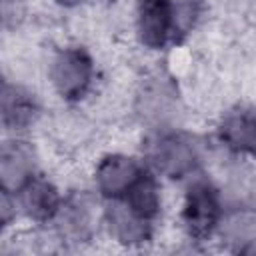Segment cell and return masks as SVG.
Listing matches in <instances>:
<instances>
[{
  "mask_svg": "<svg viewBox=\"0 0 256 256\" xmlns=\"http://www.w3.org/2000/svg\"><path fill=\"white\" fill-rule=\"evenodd\" d=\"M220 220L222 206L218 190L212 186V182L204 178L192 180L186 190L182 208V222L188 236L202 242L214 234V230L220 226Z\"/></svg>",
  "mask_w": 256,
  "mask_h": 256,
  "instance_id": "6da1fadb",
  "label": "cell"
},
{
  "mask_svg": "<svg viewBox=\"0 0 256 256\" xmlns=\"http://www.w3.org/2000/svg\"><path fill=\"white\" fill-rule=\"evenodd\" d=\"M94 78V64L84 48H64L50 64V80L56 92L68 100H80Z\"/></svg>",
  "mask_w": 256,
  "mask_h": 256,
  "instance_id": "7a4b0ae2",
  "label": "cell"
},
{
  "mask_svg": "<svg viewBox=\"0 0 256 256\" xmlns=\"http://www.w3.org/2000/svg\"><path fill=\"white\" fill-rule=\"evenodd\" d=\"M148 158L150 164L156 168V172L170 178H182L196 170L200 154H198V146L190 136L168 132L156 136L150 142Z\"/></svg>",
  "mask_w": 256,
  "mask_h": 256,
  "instance_id": "3957f363",
  "label": "cell"
},
{
  "mask_svg": "<svg viewBox=\"0 0 256 256\" xmlns=\"http://www.w3.org/2000/svg\"><path fill=\"white\" fill-rule=\"evenodd\" d=\"M136 34L150 50H160L176 38L172 0H138Z\"/></svg>",
  "mask_w": 256,
  "mask_h": 256,
  "instance_id": "277c9868",
  "label": "cell"
},
{
  "mask_svg": "<svg viewBox=\"0 0 256 256\" xmlns=\"http://www.w3.org/2000/svg\"><path fill=\"white\" fill-rule=\"evenodd\" d=\"M142 172L144 168L134 158L124 154H110L102 158L96 168V188L104 198L118 200L134 186Z\"/></svg>",
  "mask_w": 256,
  "mask_h": 256,
  "instance_id": "5b68a950",
  "label": "cell"
},
{
  "mask_svg": "<svg viewBox=\"0 0 256 256\" xmlns=\"http://www.w3.org/2000/svg\"><path fill=\"white\" fill-rule=\"evenodd\" d=\"M60 238L70 242H84L94 230V206L84 192H74L62 200L58 214L54 216Z\"/></svg>",
  "mask_w": 256,
  "mask_h": 256,
  "instance_id": "8992f818",
  "label": "cell"
},
{
  "mask_svg": "<svg viewBox=\"0 0 256 256\" xmlns=\"http://www.w3.org/2000/svg\"><path fill=\"white\" fill-rule=\"evenodd\" d=\"M36 174L34 148L24 140H6L0 148V180L8 192H18Z\"/></svg>",
  "mask_w": 256,
  "mask_h": 256,
  "instance_id": "52a82bcc",
  "label": "cell"
},
{
  "mask_svg": "<svg viewBox=\"0 0 256 256\" xmlns=\"http://www.w3.org/2000/svg\"><path fill=\"white\" fill-rule=\"evenodd\" d=\"M18 206L20 210L34 222H50L60 210L62 198L56 190V186L34 174L18 192Z\"/></svg>",
  "mask_w": 256,
  "mask_h": 256,
  "instance_id": "ba28073f",
  "label": "cell"
},
{
  "mask_svg": "<svg viewBox=\"0 0 256 256\" xmlns=\"http://www.w3.org/2000/svg\"><path fill=\"white\" fill-rule=\"evenodd\" d=\"M176 110L178 98L168 80L152 78L142 84L138 92V114L142 116V120L154 126H162L176 116Z\"/></svg>",
  "mask_w": 256,
  "mask_h": 256,
  "instance_id": "9c48e42d",
  "label": "cell"
},
{
  "mask_svg": "<svg viewBox=\"0 0 256 256\" xmlns=\"http://www.w3.org/2000/svg\"><path fill=\"white\" fill-rule=\"evenodd\" d=\"M218 138L234 154L256 158V112L250 108L230 110L218 126Z\"/></svg>",
  "mask_w": 256,
  "mask_h": 256,
  "instance_id": "30bf717a",
  "label": "cell"
},
{
  "mask_svg": "<svg viewBox=\"0 0 256 256\" xmlns=\"http://www.w3.org/2000/svg\"><path fill=\"white\" fill-rule=\"evenodd\" d=\"M106 224L110 228V234L128 246L134 244H142L150 240L152 234V222L140 218L134 210H130V206L124 200H110L108 208H106Z\"/></svg>",
  "mask_w": 256,
  "mask_h": 256,
  "instance_id": "8fae6325",
  "label": "cell"
},
{
  "mask_svg": "<svg viewBox=\"0 0 256 256\" xmlns=\"http://www.w3.org/2000/svg\"><path fill=\"white\" fill-rule=\"evenodd\" d=\"M2 124L6 130H24L38 116V102L34 94L18 84L2 82Z\"/></svg>",
  "mask_w": 256,
  "mask_h": 256,
  "instance_id": "7c38bea8",
  "label": "cell"
},
{
  "mask_svg": "<svg viewBox=\"0 0 256 256\" xmlns=\"http://www.w3.org/2000/svg\"><path fill=\"white\" fill-rule=\"evenodd\" d=\"M120 200H124L130 206V210H134L140 218L154 222V218L160 212V192H158L156 178L144 170L140 178L134 182V186Z\"/></svg>",
  "mask_w": 256,
  "mask_h": 256,
  "instance_id": "4fadbf2b",
  "label": "cell"
},
{
  "mask_svg": "<svg viewBox=\"0 0 256 256\" xmlns=\"http://www.w3.org/2000/svg\"><path fill=\"white\" fill-rule=\"evenodd\" d=\"M222 236L238 252H256V212L254 210H238L230 214L224 222L220 220Z\"/></svg>",
  "mask_w": 256,
  "mask_h": 256,
  "instance_id": "5bb4252c",
  "label": "cell"
},
{
  "mask_svg": "<svg viewBox=\"0 0 256 256\" xmlns=\"http://www.w3.org/2000/svg\"><path fill=\"white\" fill-rule=\"evenodd\" d=\"M200 4H202V0H172L176 36L186 34L190 30V26H194V22L200 14Z\"/></svg>",
  "mask_w": 256,
  "mask_h": 256,
  "instance_id": "9a60e30c",
  "label": "cell"
},
{
  "mask_svg": "<svg viewBox=\"0 0 256 256\" xmlns=\"http://www.w3.org/2000/svg\"><path fill=\"white\" fill-rule=\"evenodd\" d=\"M22 18V4L20 0H2V24L4 28H12Z\"/></svg>",
  "mask_w": 256,
  "mask_h": 256,
  "instance_id": "2e32d148",
  "label": "cell"
},
{
  "mask_svg": "<svg viewBox=\"0 0 256 256\" xmlns=\"http://www.w3.org/2000/svg\"><path fill=\"white\" fill-rule=\"evenodd\" d=\"M10 194L12 192H8V190H4L2 188V202H0V214H2V224L4 226H8L10 224V218H12V214H16V202H12V198H10Z\"/></svg>",
  "mask_w": 256,
  "mask_h": 256,
  "instance_id": "e0dca14e",
  "label": "cell"
},
{
  "mask_svg": "<svg viewBox=\"0 0 256 256\" xmlns=\"http://www.w3.org/2000/svg\"><path fill=\"white\" fill-rule=\"evenodd\" d=\"M60 6H66V8H72V6H78L80 2H84V0H56Z\"/></svg>",
  "mask_w": 256,
  "mask_h": 256,
  "instance_id": "ac0fdd59",
  "label": "cell"
}]
</instances>
